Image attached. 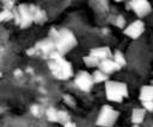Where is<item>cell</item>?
<instances>
[{"instance_id": "obj_12", "label": "cell", "mask_w": 153, "mask_h": 127, "mask_svg": "<svg viewBox=\"0 0 153 127\" xmlns=\"http://www.w3.org/2000/svg\"><path fill=\"white\" fill-rule=\"evenodd\" d=\"M91 76H92L93 83H99V82H104V81H106V75H105V74H103L100 70L94 71Z\"/></svg>"}, {"instance_id": "obj_13", "label": "cell", "mask_w": 153, "mask_h": 127, "mask_svg": "<svg viewBox=\"0 0 153 127\" xmlns=\"http://www.w3.org/2000/svg\"><path fill=\"white\" fill-rule=\"evenodd\" d=\"M45 115H47L49 121L56 122V120H57V110L55 108H48L47 112H45Z\"/></svg>"}, {"instance_id": "obj_11", "label": "cell", "mask_w": 153, "mask_h": 127, "mask_svg": "<svg viewBox=\"0 0 153 127\" xmlns=\"http://www.w3.org/2000/svg\"><path fill=\"white\" fill-rule=\"evenodd\" d=\"M145 109H141V108H136V109H134L133 110V113H131V122L134 123V125H139V123H141L142 121H143V119H145Z\"/></svg>"}, {"instance_id": "obj_17", "label": "cell", "mask_w": 153, "mask_h": 127, "mask_svg": "<svg viewBox=\"0 0 153 127\" xmlns=\"http://www.w3.org/2000/svg\"><path fill=\"white\" fill-rule=\"evenodd\" d=\"M11 18H12V14H11V12H10V11L5 9V11L0 12V21L8 20V19H11Z\"/></svg>"}, {"instance_id": "obj_20", "label": "cell", "mask_w": 153, "mask_h": 127, "mask_svg": "<svg viewBox=\"0 0 153 127\" xmlns=\"http://www.w3.org/2000/svg\"><path fill=\"white\" fill-rule=\"evenodd\" d=\"M63 127H76V125L74 122H72V121H68V122H66L63 125Z\"/></svg>"}, {"instance_id": "obj_6", "label": "cell", "mask_w": 153, "mask_h": 127, "mask_svg": "<svg viewBox=\"0 0 153 127\" xmlns=\"http://www.w3.org/2000/svg\"><path fill=\"white\" fill-rule=\"evenodd\" d=\"M143 31H145V24L141 20H135L124 30V33L130 38H137L141 36Z\"/></svg>"}, {"instance_id": "obj_22", "label": "cell", "mask_w": 153, "mask_h": 127, "mask_svg": "<svg viewBox=\"0 0 153 127\" xmlns=\"http://www.w3.org/2000/svg\"><path fill=\"white\" fill-rule=\"evenodd\" d=\"M0 77H1V72H0Z\"/></svg>"}, {"instance_id": "obj_4", "label": "cell", "mask_w": 153, "mask_h": 127, "mask_svg": "<svg viewBox=\"0 0 153 127\" xmlns=\"http://www.w3.org/2000/svg\"><path fill=\"white\" fill-rule=\"evenodd\" d=\"M56 38H57V40H56L55 46H56V49L60 53H63V52L68 51L76 43L74 36L69 31H66V30H62L61 32H57Z\"/></svg>"}, {"instance_id": "obj_14", "label": "cell", "mask_w": 153, "mask_h": 127, "mask_svg": "<svg viewBox=\"0 0 153 127\" xmlns=\"http://www.w3.org/2000/svg\"><path fill=\"white\" fill-rule=\"evenodd\" d=\"M69 121V115H68V113H66V112H63V110H57V120H56V122H61V123H66V122H68Z\"/></svg>"}, {"instance_id": "obj_15", "label": "cell", "mask_w": 153, "mask_h": 127, "mask_svg": "<svg viewBox=\"0 0 153 127\" xmlns=\"http://www.w3.org/2000/svg\"><path fill=\"white\" fill-rule=\"evenodd\" d=\"M114 58H115V61H114V62H115L117 65L123 66V65L126 64V59H124L123 55H122L120 51H116V52L114 53Z\"/></svg>"}, {"instance_id": "obj_10", "label": "cell", "mask_w": 153, "mask_h": 127, "mask_svg": "<svg viewBox=\"0 0 153 127\" xmlns=\"http://www.w3.org/2000/svg\"><path fill=\"white\" fill-rule=\"evenodd\" d=\"M152 95H153V88L151 85H143L140 91V100L142 102L152 101Z\"/></svg>"}, {"instance_id": "obj_5", "label": "cell", "mask_w": 153, "mask_h": 127, "mask_svg": "<svg viewBox=\"0 0 153 127\" xmlns=\"http://www.w3.org/2000/svg\"><path fill=\"white\" fill-rule=\"evenodd\" d=\"M75 84L82 90V91H90L93 87V80L92 76L86 71H80L75 76Z\"/></svg>"}, {"instance_id": "obj_16", "label": "cell", "mask_w": 153, "mask_h": 127, "mask_svg": "<svg viewBox=\"0 0 153 127\" xmlns=\"http://www.w3.org/2000/svg\"><path fill=\"white\" fill-rule=\"evenodd\" d=\"M84 62L88 66H94V65H98L99 64V59H97L93 56H86V57H84Z\"/></svg>"}, {"instance_id": "obj_2", "label": "cell", "mask_w": 153, "mask_h": 127, "mask_svg": "<svg viewBox=\"0 0 153 127\" xmlns=\"http://www.w3.org/2000/svg\"><path fill=\"white\" fill-rule=\"evenodd\" d=\"M105 93L108 100L114 102H122V100L128 96V88L123 82L108 81L105 83Z\"/></svg>"}, {"instance_id": "obj_1", "label": "cell", "mask_w": 153, "mask_h": 127, "mask_svg": "<svg viewBox=\"0 0 153 127\" xmlns=\"http://www.w3.org/2000/svg\"><path fill=\"white\" fill-rule=\"evenodd\" d=\"M50 55H51V58L54 61L50 63L49 68H50L51 72L54 74V76L57 77V78H60V80L69 78L72 76V74H73L72 65L66 59H63L59 53L53 52Z\"/></svg>"}, {"instance_id": "obj_19", "label": "cell", "mask_w": 153, "mask_h": 127, "mask_svg": "<svg viewBox=\"0 0 153 127\" xmlns=\"http://www.w3.org/2000/svg\"><path fill=\"white\" fill-rule=\"evenodd\" d=\"M124 24H126L124 19H123V18H121V17H118V19L116 20V25H117L118 27H123V26H124Z\"/></svg>"}, {"instance_id": "obj_21", "label": "cell", "mask_w": 153, "mask_h": 127, "mask_svg": "<svg viewBox=\"0 0 153 127\" xmlns=\"http://www.w3.org/2000/svg\"><path fill=\"white\" fill-rule=\"evenodd\" d=\"M134 127H139V126H137V125H134Z\"/></svg>"}, {"instance_id": "obj_9", "label": "cell", "mask_w": 153, "mask_h": 127, "mask_svg": "<svg viewBox=\"0 0 153 127\" xmlns=\"http://www.w3.org/2000/svg\"><path fill=\"white\" fill-rule=\"evenodd\" d=\"M109 55H110V49L108 46L93 49V50H91V53H90V56H93L97 59H99V58H106Z\"/></svg>"}, {"instance_id": "obj_3", "label": "cell", "mask_w": 153, "mask_h": 127, "mask_svg": "<svg viewBox=\"0 0 153 127\" xmlns=\"http://www.w3.org/2000/svg\"><path fill=\"white\" fill-rule=\"evenodd\" d=\"M118 118V112L110 106H104L97 118V125L102 127H111Z\"/></svg>"}, {"instance_id": "obj_18", "label": "cell", "mask_w": 153, "mask_h": 127, "mask_svg": "<svg viewBox=\"0 0 153 127\" xmlns=\"http://www.w3.org/2000/svg\"><path fill=\"white\" fill-rule=\"evenodd\" d=\"M143 104V109L147 110V112H152L153 109V102L152 101H147V102H142Z\"/></svg>"}, {"instance_id": "obj_8", "label": "cell", "mask_w": 153, "mask_h": 127, "mask_svg": "<svg viewBox=\"0 0 153 127\" xmlns=\"http://www.w3.org/2000/svg\"><path fill=\"white\" fill-rule=\"evenodd\" d=\"M99 68H100V71L103 74H111L114 71H117L121 69L120 65H117L114 61H110V59H105V61H102L99 63Z\"/></svg>"}, {"instance_id": "obj_7", "label": "cell", "mask_w": 153, "mask_h": 127, "mask_svg": "<svg viewBox=\"0 0 153 127\" xmlns=\"http://www.w3.org/2000/svg\"><path fill=\"white\" fill-rule=\"evenodd\" d=\"M131 8L134 9V12L141 18L143 15H146L149 11H151V5L147 1H131Z\"/></svg>"}]
</instances>
